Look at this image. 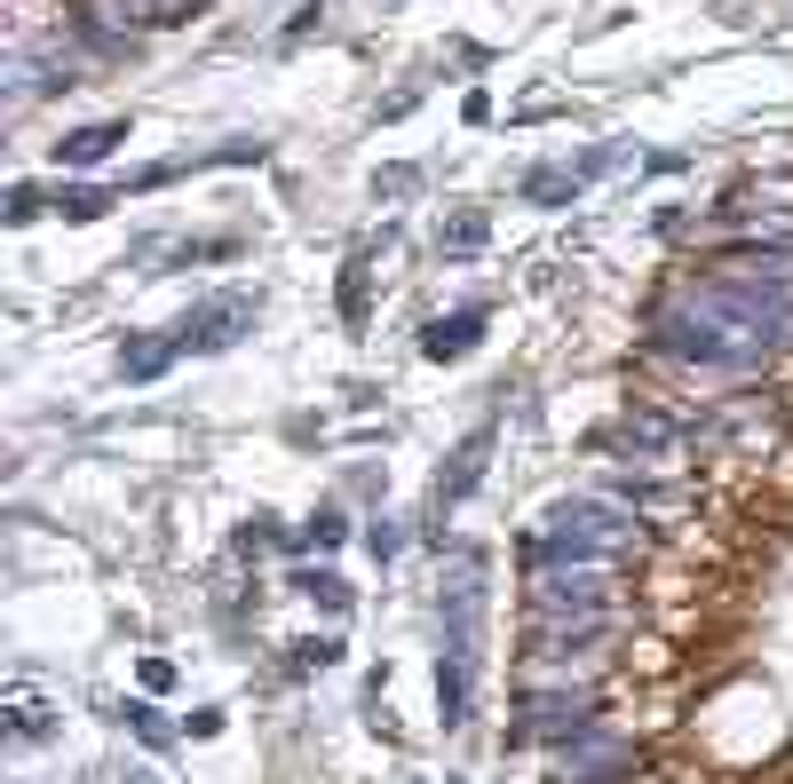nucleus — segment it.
<instances>
[{
    "label": "nucleus",
    "instance_id": "obj_3",
    "mask_svg": "<svg viewBox=\"0 0 793 784\" xmlns=\"http://www.w3.org/2000/svg\"><path fill=\"white\" fill-rule=\"evenodd\" d=\"M476 325H484V318H452V325H437V333H428V357H460V349L476 341Z\"/></svg>",
    "mask_w": 793,
    "mask_h": 784
},
{
    "label": "nucleus",
    "instance_id": "obj_1",
    "mask_svg": "<svg viewBox=\"0 0 793 784\" xmlns=\"http://www.w3.org/2000/svg\"><path fill=\"white\" fill-rule=\"evenodd\" d=\"M627 539H635V523H619L611 507H555L548 516V555H572V563H595V555H627Z\"/></svg>",
    "mask_w": 793,
    "mask_h": 784
},
{
    "label": "nucleus",
    "instance_id": "obj_2",
    "mask_svg": "<svg viewBox=\"0 0 793 784\" xmlns=\"http://www.w3.org/2000/svg\"><path fill=\"white\" fill-rule=\"evenodd\" d=\"M246 318H254L246 301H207V310H198V318L183 325V341H198V349H222V341H239L230 325H246Z\"/></svg>",
    "mask_w": 793,
    "mask_h": 784
},
{
    "label": "nucleus",
    "instance_id": "obj_4",
    "mask_svg": "<svg viewBox=\"0 0 793 784\" xmlns=\"http://www.w3.org/2000/svg\"><path fill=\"white\" fill-rule=\"evenodd\" d=\"M112 143H119V127H88V135H72V143H64V159H72V166H95Z\"/></svg>",
    "mask_w": 793,
    "mask_h": 784
}]
</instances>
